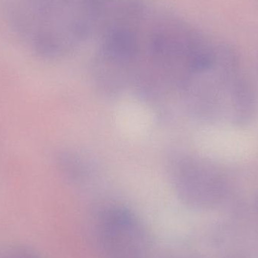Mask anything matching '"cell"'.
<instances>
[{"instance_id":"cell-1","label":"cell","mask_w":258,"mask_h":258,"mask_svg":"<svg viewBox=\"0 0 258 258\" xmlns=\"http://www.w3.org/2000/svg\"><path fill=\"white\" fill-rule=\"evenodd\" d=\"M6 22L39 57L56 59L95 35L96 0H3Z\"/></svg>"},{"instance_id":"cell-2","label":"cell","mask_w":258,"mask_h":258,"mask_svg":"<svg viewBox=\"0 0 258 258\" xmlns=\"http://www.w3.org/2000/svg\"><path fill=\"white\" fill-rule=\"evenodd\" d=\"M99 237L109 258H147L150 253V236L145 227L125 208H109L103 212Z\"/></svg>"},{"instance_id":"cell-3","label":"cell","mask_w":258,"mask_h":258,"mask_svg":"<svg viewBox=\"0 0 258 258\" xmlns=\"http://www.w3.org/2000/svg\"><path fill=\"white\" fill-rule=\"evenodd\" d=\"M57 165L60 172L73 181H83L90 174V166L82 156L71 151L57 153Z\"/></svg>"},{"instance_id":"cell-4","label":"cell","mask_w":258,"mask_h":258,"mask_svg":"<svg viewBox=\"0 0 258 258\" xmlns=\"http://www.w3.org/2000/svg\"><path fill=\"white\" fill-rule=\"evenodd\" d=\"M0 258H40L33 248L22 244L0 245Z\"/></svg>"}]
</instances>
